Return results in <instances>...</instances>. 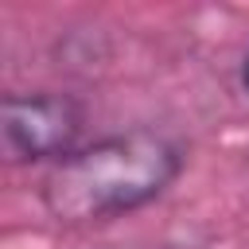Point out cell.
Instances as JSON below:
<instances>
[{
    "mask_svg": "<svg viewBox=\"0 0 249 249\" xmlns=\"http://www.w3.org/2000/svg\"><path fill=\"white\" fill-rule=\"evenodd\" d=\"M183 167L187 152L175 136L136 124L97 136L51 163L39 179V202L62 226L113 222L163 198Z\"/></svg>",
    "mask_w": 249,
    "mask_h": 249,
    "instance_id": "cell-1",
    "label": "cell"
},
{
    "mask_svg": "<svg viewBox=\"0 0 249 249\" xmlns=\"http://www.w3.org/2000/svg\"><path fill=\"white\" fill-rule=\"evenodd\" d=\"M86 105L66 89H12L0 97V152L8 163L51 167L82 148Z\"/></svg>",
    "mask_w": 249,
    "mask_h": 249,
    "instance_id": "cell-2",
    "label": "cell"
},
{
    "mask_svg": "<svg viewBox=\"0 0 249 249\" xmlns=\"http://www.w3.org/2000/svg\"><path fill=\"white\" fill-rule=\"evenodd\" d=\"M241 89L249 93V51H245V58H241Z\"/></svg>",
    "mask_w": 249,
    "mask_h": 249,
    "instance_id": "cell-3",
    "label": "cell"
}]
</instances>
